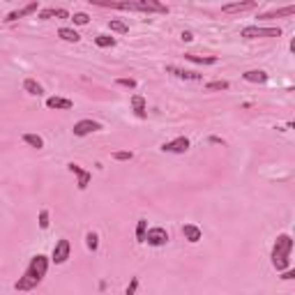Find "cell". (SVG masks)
<instances>
[{
  "label": "cell",
  "instance_id": "30",
  "mask_svg": "<svg viewBox=\"0 0 295 295\" xmlns=\"http://www.w3.org/2000/svg\"><path fill=\"white\" fill-rule=\"evenodd\" d=\"M115 83L122 85V88H129V90H134V88H136V81H134V78H118Z\"/></svg>",
  "mask_w": 295,
  "mask_h": 295
},
{
  "label": "cell",
  "instance_id": "15",
  "mask_svg": "<svg viewBox=\"0 0 295 295\" xmlns=\"http://www.w3.org/2000/svg\"><path fill=\"white\" fill-rule=\"evenodd\" d=\"M242 78L249 81V83H268V74L263 69H249V72L242 74Z\"/></svg>",
  "mask_w": 295,
  "mask_h": 295
},
{
  "label": "cell",
  "instance_id": "1",
  "mask_svg": "<svg viewBox=\"0 0 295 295\" xmlns=\"http://www.w3.org/2000/svg\"><path fill=\"white\" fill-rule=\"evenodd\" d=\"M46 270H48V259H46V256H42V254L32 256V261L28 263V268H25V272H23V277L14 284V289H16V291H32V289H37V286L42 284V279L46 277Z\"/></svg>",
  "mask_w": 295,
  "mask_h": 295
},
{
  "label": "cell",
  "instance_id": "22",
  "mask_svg": "<svg viewBox=\"0 0 295 295\" xmlns=\"http://www.w3.org/2000/svg\"><path fill=\"white\" fill-rule=\"evenodd\" d=\"M23 143H28L30 148H37V150H42L44 148V139L42 136H37V134H23Z\"/></svg>",
  "mask_w": 295,
  "mask_h": 295
},
{
  "label": "cell",
  "instance_id": "35",
  "mask_svg": "<svg viewBox=\"0 0 295 295\" xmlns=\"http://www.w3.org/2000/svg\"><path fill=\"white\" fill-rule=\"evenodd\" d=\"M182 39H185V42H192V39H194V35H192L189 30H185V32H182Z\"/></svg>",
  "mask_w": 295,
  "mask_h": 295
},
{
  "label": "cell",
  "instance_id": "20",
  "mask_svg": "<svg viewBox=\"0 0 295 295\" xmlns=\"http://www.w3.org/2000/svg\"><path fill=\"white\" fill-rule=\"evenodd\" d=\"M58 37L65 39V42H74V44L81 39V35H78L76 30H72V28H60V30H58Z\"/></svg>",
  "mask_w": 295,
  "mask_h": 295
},
{
  "label": "cell",
  "instance_id": "19",
  "mask_svg": "<svg viewBox=\"0 0 295 295\" xmlns=\"http://www.w3.org/2000/svg\"><path fill=\"white\" fill-rule=\"evenodd\" d=\"M291 14H295V5H286V7H282V9L268 12V14H263L261 18H279V16H291Z\"/></svg>",
  "mask_w": 295,
  "mask_h": 295
},
{
  "label": "cell",
  "instance_id": "14",
  "mask_svg": "<svg viewBox=\"0 0 295 295\" xmlns=\"http://www.w3.org/2000/svg\"><path fill=\"white\" fill-rule=\"evenodd\" d=\"M254 7H256V2H254V0H247V2H233V5H224L222 12L235 14V12H247V9H254Z\"/></svg>",
  "mask_w": 295,
  "mask_h": 295
},
{
  "label": "cell",
  "instance_id": "12",
  "mask_svg": "<svg viewBox=\"0 0 295 295\" xmlns=\"http://www.w3.org/2000/svg\"><path fill=\"white\" fill-rule=\"evenodd\" d=\"M182 235H185V240L192 242V245H196V242L203 238V233H201V229L196 224H185V226H182Z\"/></svg>",
  "mask_w": 295,
  "mask_h": 295
},
{
  "label": "cell",
  "instance_id": "24",
  "mask_svg": "<svg viewBox=\"0 0 295 295\" xmlns=\"http://www.w3.org/2000/svg\"><path fill=\"white\" fill-rule=\"evenodd\" d=\"M145 233H148V219H139V224H136V242H145Z\"/></svg>",
  "mask_w": 295,
  "mask_h": 295
},
{
  "label": "cell",
  "instance_id": "6",
  "mask_svg": "<svg viewBox=\"0 0 295 295\" xmlns=\"http://www.w3.org/2000/svg\"><path fill=\"white\" fill-rule=\"evenodd\" d=\"M69 252H72V245H69V240H58L53 247V254H51V261H53L55 265H62L67 259H69Z\"/></svg>",
  "mask_w": 295,
  "mask_h": 295
},
{
  "label": "cell",
  "instance_id": "26",
  "mask_svg": "<svg viewBox=\"0 0 295 295\" xmlns=\"http://www.w3.org/2000/svg\"><path fill=\"white\" fill-rule=\"evenodd\" d=\"M205 88H208V90H229V81H210V83L205 85Z\"/></svg>",
  "mask_w": 295,
  "mask_h": 295
},
{
  "label": "cell",
  "instance_id": "28",
  "mask_svg": "<svg viewBox=\"0 0 295 295\" xmlns=\"http://www.w3.org/2000/svg\"><path fill=\"white\" fill-rule=\"evenodd\" d=\"M72 21H74V23H76V25H85V23H88V21H90V16H88V14H85V12H76V14H74V16H72Z\"/></svg>",
  "mask_w": 295,
  "mask_h": 295
},
{
  "label": "cell",
  "instance_id": "18",
  "mask_svg": "<svg viewBox=\"0 0 295 295\" xmlns=\"http://www.w3.org/2000/svg\"><path fill=\"white\" fill-rule=\"evenodd\" d=\"M187 60L199 62V65H217V58L215 55H194V53H185Z\"/></svg>",
  "mask_w": 295,
  "mask_h": 295
},
{
  "label": "cell",
  "instance_id": "13",
  "mask_svg": "<svg viewBox=\"0 0 295 295\" xmlns=\"http://www.w3.org/2000/svg\"><path fill=\"white\" fill-rule=\"evenodd\" d=\"M37 2H28L25 7H21V9H16V12H9L7 14V18L5 21H16V18H23V16H28V14H32V12H37Z\"/></svg>",
  "mask_w": 295,
  "mask_h": 295
},
{
  "label": "cell",
  "instance_id": "9",
  "mask_svg": "<svg viewBox=\"0 0 295 295\" xmlns=\"http://www.w3.org/2000/svg\"><path fill=\"white\" fill-rule=\"evenodd\" d=\"M67 169L72 171V173H76V178H78V182H76V187L78 189H81V192H83L85 187H88V182H90V178H92V173L90 171H85V169H81V166H78V164H67Z\"/></svg>",
  "mask_w": 295,
  "mask_h": 295
},
{
  "label": "cell",
  "instance_id": "27",
  "mask_svg": "<svg viewBox=\"0 0 295 295\" xmlns=\"http://www.w3.org/2000/svg\"><path fill=\"white\" fill-rule=\"evenodd\" d=\"M132 152L129 150H118V152H113V159L115 162H129V159H132Z\"/></svg>",
  "mask_w": 295,
  "mask_h": 295
},
{
  "label": "cell",
  "instance_id": "33",
  "mask_svg": "<svg viewBox=\"0 0 295 295\" xmlns=\"http://www.w3.org/2000/svg\"><path fill=\"white\" fill-rule=\"evenodd\" d=\"M293 277H295V272L291 270V268H289V270H284V275H282L284 282H289V279H293Z\"/></svg>",
  "mask_w": 295,
  "mask_h": 295
},
{
  "label": "cell",
  "instance_id": "32",
  "mask_svg": "<svg viewBox=\"0 0 295 295\" xmlns=\"http://www.w3.org/2000/svg\"><path fill=\"white\" fill-rule=\"evenodd\" d=\"M51 16H55V7H48V9L39 12V18H51Z\"/></svg>",
  "mask_w": 295,
  "mask_h": 295
},
{
  "label": "cell",
  "instance_id": "17",
  "mask_svg": "<svg viewBox=\"0 0 295 295\" xmlns=\"http://www.w3.org/2000/svg\"><path fill=\"white\" fill-rule=\"evenodd\" d=\"M132 109L136 113V118H145V99L141 95H132Z\"/></svg>",
  "mask_w": 295,
  "mask_h": 295
},
{
  "label": "cell",
  "instance_id": "11",
  "mask_svg": "<svg viewBox=\"0 0 295 295\" xmlns=\"http://www.w3.org/2000/svg\"><path fill=\"white\" fill-rule=\"evenodd\" d=\"M46 106L48 109H55V111H69L74 106V102L72 99H67V97H48Z\"/></svg>",
  "mask_w": 295,
  "mask_h": 295
},
{
  "label": "cell",
  "instance_id": "2",
  "mask_svg": "<svg viewBox=\"0 0 295 295\" xmlns=\"http://www.w3.org/2000/svg\"><path fill=\"white\" fill-rule=\"evenodd\" d=\"M291 252H293V238L289 233L277 235L275 247H272V268L277 272H284L291 268Z\"/></svg>",
  "mask_w": 295,
  "mask_h": 295
},
{
  "label": "cell",
  "instance_id": "31",
  "mask_svg": "<svg viewBox=\"0 0 295 295\" xmlns=\"http://www.w3.org/2000/svg\"><path fill=\"white\" fill-rule=\"evenodd\" d=\"M136 289H139V277H134V279H132V284L127 286L125 295H134V293H136Z\"/></svg>",
  "mask_w": 295,
  "mask_h": 295
},
{
  "label": "cell",
  "instance_id": "4",
  "mask_svg": "<svg viewBox=\"0 0 295 295\" xmlns=\"http://www.w3.org/2000/svg\"><path fill=\"white\" fill-rule=\"evenodd\" d=\"M245 39H259V37H279L282 28H263V25H247L240 32Z\"/></svg>",
  "mask_w": 295,
  "mask_h": 295
},
{
  "label": "cell",
  "instance_id": "23",
  "mask_svg": "<svg viewBox=\"0 0 295 295\" xmlns=\"http://www.w3.org/2000/svg\"><path fill=\"white\" fill-rule=\"evenodd\" d=\"M95 44H97L99 48L115 46V37H111V35H97V37H95Z\"/></svg>",
  "mask_w": 295,
  "mask_h": 295
},
{
  "label": "cell",
  "instance_id": "3",
  "mask_svg": "<svg viewBox=\"0 0 295 295\" xmlns=\"http://www.w3.org/2000/svg\"><path fill=\"white\" fill-rule=\"evenodd\" d=\"M111 7L115 9H127V12H157V14H169V7L155 0H141V2H113Z\"/></svg>",
  "mask_w": 295,
  "mask_h": 295
},
{
  "label": "cell",
  "instance_id": "16",
  "mask_svg": "<svg viewBox=\"0 0 295 295\" xmlns=\"http://www.w3.org/2000/svg\"><path fill=\"white\" fill-rule=\"evenodd\" d=\"M23 90L28 92V95H32V97L44 95V88H42L39 83H37L35 78H25V81H23Z\"/></svg>",
  "mask_w": 295,
  "mask_h": 295
},
{
  "label": "cell",
  "instance_id": "8",
  "mask_svg": "<svg viewBox=\"0 0 295 295\" xmlns=\"http://www.w3.org/2000/svg\"><path fill=\"white\" fill-rule=\"evenodd\" d=\"M162 150L164 152H175V155H182V152L189 150V139H187V136H178V139L169 141V143H164Z\"/></svg>",
  "mask_w": 295,
  "mask_h": 295
},
{
  "label": "cell",
  "instance_id": "10",
  "mask_svg": "<svg viewBox=\"0 0 295 295\" xmlns=\"http://www.w3.org/2000/svg\"><path fill=\"white\" fill-rule=\"evenodd\" d=\"M166 74H173L175 78H185V81H201V74L187 72V69H180V67H175V65H166Z\"/></svg>",
  "mask_w": 295,
  "mask_h": 295
},
{
  "label": "cell",
  "instance_id": "25",
  "mask_svg": "<svg viewBox=\"0 0 295 295\" xmlns=\"http://www.w3.org/2000/svg\"><path fill=\"white\" fill-rule=\"evenodd\" d=\"M85 245H88V249H90V252H97V247H99V238H97V233H88L85 235Z\"/></svg>",
  "mask_w": 295,
  "mask_h": 295
},
{
  "label": "cell",
  "instance_id": "21",
  "mask_svg": "<svg viewBox=\"0 0 295 295\" xmlns=\"http://www.w3.org/2000/svg\"><path fill=\"white\" fill-rule=\"evenodd\" d=\"M109 28L113 32H118V35H127L129 32V25L125 23V21H120V18H111L109 21Z\"/></svg>",
  "mask_w": 295,
  "mask_h": 295
},
{
  "label": "cell",
  "instance_id": "5",
  "mask_svg": "<svg viewBox=\"0 0 295 295\" xmlns=\"http://www.w3.org/2000/svg\"><path fill=\"white\" fill-rule=\"evenodd\" d=\"M145 242H148L150 247H162V245L169 242V231L162 229V226L148 229V233H145Z\"/></svg>",
  "mask_w": 295,
  "mask_h": 295
},
{
  "label": "cell",
  "instance_id": "7",
  "mask_svg": "<svg viewBox=\"0 0 295 295\" xmlns=\"http://www.w3.org/2000/svg\"><path fill=\"white\" fill-rule=\"evenodd\" d=\"M102 129V125L97 120H90V118H85V120H78L76 125H74V136H88V134H92V132H99Z\"/></svg>",
  "mask_w": 295,
  "mask_h": 295
},
{
  "label": "cell",
  "instance_id": "29",
  "mask_svg": "<svg viewBox=\"0 0 295 295\" xmlns=\"http://www.w3.org/2000/svg\"><path fill=\"white\" fill-rule=\"evenodd\" d=\"M48 210H39V229L42 231H46L48 229Z\"/></svg>",
  "mask_w": 295,
  "mask_h": 295
},
{
  "label": "cell",
  "instance_id": "34",
  "mask_svg": "<svg viewBox=\"0 0 295 295\" xmlns=\"http://www.w3.org/2000/svg\"><path fill=\"white\" fill-rule=\"evenodd\" d=\"M55 16L58 18H69V12H67V9H55Z\"/></svg>",
  "mask_w": 295,
  "mask_h": 295
}]
</instances>
